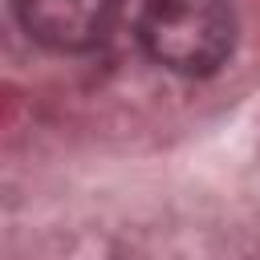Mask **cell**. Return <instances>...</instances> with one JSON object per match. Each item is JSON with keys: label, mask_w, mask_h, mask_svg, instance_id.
I'll list each match as a JSON object with an SVG mask.
<instances>
[{"label": "cell", "mask_w": 260, "mask_h": 260, "mask_svg": "<svg viewBox=\"0 0 260 260\" xmlns=\"http://www.w3.org/2000/svg\"><path fill=\"white\" fill-rule=\"evenodd\" d=\"M146 53L175 73H215L236 41L228 0H150L138 16Z\"/></svg>", "instance_id": "obj_1"}, {"label": "cell", "mask_w": 260, "mask_h": 260, "mask_svg": "<svg viewBox=\"0 0 260 260\" xmlns=\"http://www.w3.org/2000/svg\"><path fill=\"white\" fill-rule=\"evenodd\" d=\"M16 16L32 41L77 53L114 28L118 0H16Z\"/></svg>", "instance_id": "obj_2"}]
</instances>
